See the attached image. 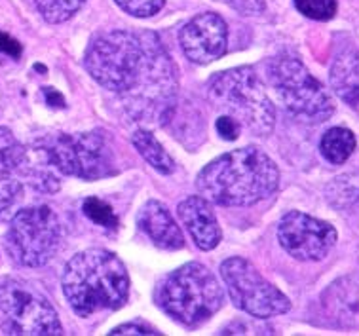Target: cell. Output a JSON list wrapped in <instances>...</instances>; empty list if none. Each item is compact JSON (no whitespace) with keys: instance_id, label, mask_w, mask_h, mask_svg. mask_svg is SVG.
Here are the masks:
<instances>
[{"instance_id":"obj_1","label":"cell","mask_w":359,"mask_h":336,"mask_svg":"<svg viewBox=\"0 0 359 336\" xmlns=\"http://www.w3.org/2000/svg\"><path fill=\"white\" fill-rule=\"evenodd\" d=\"M84 67L101 88L124 99L137 122L158 123L170 118L177 90L175 71L156 34H99L88 46Z\"/></svg>"},{"instance_id":"obj_2","label":"cell","mask_w":359,"mask_h":336,"mask_svg":"<svg viewBox=\"0 0 359 336\" xmlns=\"http://www.w3.org/2000/svg\"><path fill=\"white\" fill-rule=\"evenodd\" d=\"M200 194L222 207H249L274 194L280 171L257 147L230 150L209 162L196 179Z\"/></svg>"},{"instance_id":"obj_3","label":"cell","mask_w":359,"mask_h":336,"mask_svg":"<svg viewBox=\"0 0 359 336\" xmlns=\"http://www.w3.org/2000/svg\"><path fill=\"white\" fill-rule=\"evenodd\" d=\"M61 285L67 302L80 317L118 310L130 295L124 262L107 249H86L74 255L67 262Z\"/></svg>"},{"instance_id":"obj_4","label":"cell","mask_w":359,"mask_h":336,"mask_svg":"<svg viewBox=\"0 0 359 336\" xmlns=\"http://www.w3.org/2000/svg\"><path fill=\"white\" fill-rule=\"evenodd\" d=\"M156 302L184 327H198L221 310L224 293L209 268L200 262H187L160 281Z\"/></svg>"},{"instance_id":"obj_5","label":"cell","mask_w":359,"mask_h":336,"mask_svg":"<svg viewBox=\"0 0 359 336\" xmlns=\"http://www.w3.org/2000/svg\"><path fill=\"white\" fill-rule=\"evenodd\" d=\"M208 93L215 109L234 118L253 135L266 137L274 130V105L251 67L229 69L215 74L209 80Z\"/></svg>"},{"instance_id":"obj_6","label":"cell","mask_w":359,"mask_h":336,"mask_svg":"<svg viewBox=\"0 0 359 336\" xmlns=\"http://www.w3.org/2000/svg\"><path fill=\"white\" fill-rule=\"evenodd\" d=\"M268 78L283 107L308 122H325L333 116L334 103L318 78L299 58L281 53L268 65Z\"/></svg>"},{"instance_id":"obj_7","label":"cell","mask_w":359,"mask_h":336,"mask_svg":"<svg viewBox=\"0 0 359 336\" xmlns=\"http://www.w3.org/2000/svg\"><path fill=\"white\" fill-rule=\"evenodd\" d=\"M63 241L57 213L48 206L25 207L13 215L6 232V251L13 262L40 268L55 257Z\"/></svg>"},{"instance_id":"obj_8","label":"cell","mask_w":359,"mask_h":336,"mask_svg":"<svg viewBox=\"0 0 359 336\" xmlns=\"http://www.w3.org/2000/svg\"><path fill=\"white\" fill-rule=\"evenodd\" d=\"M0 330L12 336H59L63 327L52 302L21 279L0 281Z\"/></svg>"},{"instance_id":"obj_9","label":"cell","mask_w":359,"mask_h":336,"mask_svg":"<svg viewBox=\"0 0 359 336\" xmlns=\"http://www.w3.org/2000/svg\"><path fill=\"white\" fill-rule=\"evenodd\" d=\"M39 145L55 171L69 177L97 181L116 171L114 156L107 145V139L99 131L57 133L40 141Z\"/></svg>"},{"instance_id":"obj_10","label":"cell","mask_w":359,"mask_h":336,"mask_svg":"<svg viewBox=\"0 0 359 336\" xmlns=\"http://www.w3.org/2000/svg\"><path fill=\"white\" fill-rule=\"evenodd\" d=\"M221 278L236 308L249 316L268 319L291 310V300L242 257L224 260L221 264Z\"/></svg>"},{"instance_id":"obj_11","label":"cell","mask_w":359,"mask_h":336,"mask_svg":"<svg viewBox=\"0 0 359 336\" xmlns=\"http://www.w3.org/2000/svg\"><path fill=\"white\" fill-rule=\"evenodd\" d=\"M278 239L293 259L316 262L331 253L337 243V230L325 220L301 211H289L281 217Z\"/></svg>"},{"instance_id":"obj_12","label":"cell","mask_w":359,"mask_h":336,"mask_svg":"<svg viewBox=\"0 0 359 336\" xmlns=\"http://www.w3.org/2000/svg\"><path fill=\"white\" fill-rule=\"evenodd\" d=\"M179 42H181L184 55L192 63L208 65L222 58L226 52L229 27L217 13H200L181 29Z\"/></svg>"},{"instance_id":"obj_13","label":"cell","mask_w":359,"mask_h":336,"mask_svg":"<svg viewBox=\"0 0 359 336\" xmlns=\"http://www.w3.org/2000/svg\"><path fill=\"white\" fill-rule=\"evenodd\" d=\"M177 211L183 227L189 230L190 238L194 239V243L202 251H211L221 243L222 230L209 206V200L202 196H189L179 203Z\"/></svg>"},{"instance_id":"obj_14","label":"cell","mask_w":359,"mask_h":336,"mask_svg":"<svg viewBox=\"0 0 359 336\" xmlns=\"http://www.w3.org/2000/svg\"><path fill=\"white\" fill-rule=\"evenodd\" d=\"M137 224L141 232L151 239L152 243L165 251L183 249L184 236L181 228L168 211V207L156 200H149L137 215Z\"/></svg>"},{"instance_id":"obj_15","label":"cell","mask_w":359,"mask_h":336,"mask_svg":"<svg viewBox=\"0 0 359 336\" xmlns=\"http://www.w3.org/2000/svg\"><path fill=\"white\" fill-rule=\"evenodd\" d=\"M321 304L334 325L344 327V329H358L359 279L348 276L329 285V289L321 295Z\"/></svg>"},{"instance_id":"obj_16","label":"cell","mask_w":359,"mask_h":336,"mask_svg":"<svg viewBox=\"0 0 359 336\" xmlns=\"http://www.w3.org/2000/svg\"><path fill=\"white\" fill-rule=\"evenodd\" d=\"M331 88L342 103L359 114V53L342 52L331 67Z\"/></svg>"},{"instance_id":"obj_17","label":"cell","mask_w":359,"mask_h":336,"mask_svg":"<svg viewBox=\"0 0 359 336\" xmlns=\"http://www.w3.org/2000/svg\"><path fill=\"white\" fill-rule=\"evenodd\" d=\"M327 200L339 209L340 213L358 215L359 213V163L353 171L334 177L327 184Z\"/></svg>"},{"instance_id":"obj_18","label":"cell","mask_w":359,"mask_h":336,"mask_svg":"<svg viewBox=\"0 0 359 336\" xmlns=\"http://www.w3.org/2000/svg\"><path fill=\"white\" fill-rule=\"evenodd\" d=\"M358 147L355 135L346 128H331L321 137L320 150L321 156L333 166H342L352 158L353 150Z\"/></svg>"},{"instance_id":"obj_19","label":"cell","mask_w":359,"mask_h":336,"mask_svg":"<svg viewBox=\"0 0 359 336\" xmlns=\"http://www.w3.org/2000/svg\"><path fill=\"white\" fill-rule=\"evenodd\" d=\"M131 142L137 149V152L144 158V162H149L158 173L171 175L175 171V162L168 154V150L163 149L156 137L151 131L139 130L131 135Z\"/></svg>"},{"instance_id":"obj_20","label":"cell","mask_w":359,"mask_h":336,"mask_svg":"<svg viewBox=\"0 0 359 336\" xmlns=\"http://www.w3.org/2000/svg\"><path fill=\"white\" fill-rule=\"evenodd\" d=\"M23 187L18 175L8 169H0V220L8 219L21 201Z\"/></svg>"},{"instance_id":"obj_21","label":"cell","mask_w":359,"mask_h":336,"mask_svg":"<svg viewBox=\"0 0 359 336\" xmlns=\"http://www.w3.org/2000/svg\"><path fill=\"white\" fill-rule=\"evenodd\" d=\"M27 147H23L10 130L0 128V169H8L18 175V169L25 160Z\"/></svg>"},{"instance_id":"obj_22","label":"cell","mask_w":359,"mask_h":336,"mask_svg":"<svg viewBox=\"0 0 359 336\" xmlns=\"http://www.w3.org/2000/svg\"><path fill=\"white\" fill-rule=\"evenodd\" d=\"M40 15L48 23H63L71 20L80 8L84 6L86 0H34Z\"/></svg>"},{"instance_id":"obj_23","label":"cell","mask_w":359,"mask_h":336,"mask_svg":"<svg viewBox=\"0 0 359 336\" xmlns=\"http://www.w3.org/2000/svg\"><path fill=\"white\" fill-rule=\"evenodd\" d=\"M84 215L99 227L111 228V230L118 228V217L112 211V207L99 198H88L84 201Z\"/></svg>"},{"instance_id":"obj_24","label":"cell","mask_w":359,"mask_h":336,"mask_svg":"<svg viewBox=\"0 0 359 336\" xmlns=\"http://www.w3.org/2000/svg\"><path fill=\"white\" fill-rule=\"evenodd\" d=\"M297 10L308 20L329 21L337 13V0H294Z\"/></svg>"},{"instance_id":"obj_25","label":"cell","mask_w":359,"mask_h":336,"mask_svg":"<svg viewBox=\"0 0 359 336\" xmlns=\"http://www.w3.org/2000/svg\"><path fill=\"white\" fill-rule=\"evenodd\" d=\"M114 2L118 8H122L133 18H152L165 4V0H114Z\"/></svg>"},{"instance_id":"obj_26","label":"cell","mask_w":359,"mask_h":336,"mask_svg":"<svg viewBox=\"0 0 359 336\" xmlns=\"http://www.w3.org/2000/svg\"><path fill=\"white\" fill-rule=\"evenodd\" d=\"M219 2H224L229 4L232 10H236L242 15H257L264 10V0H219Z\"/></svg>"},{"instance_id":"obj_27","label":"cell","mask_w":359,"mask_h":336,"mask_svg":"<svg viewBox=\"0 0 359 336\" xmlns=\"http://www.w3.org/2000/svg\"><path fill=\"white\" fill-rule=\"evenodd\" d=\"M240 130H242V126L236 122L234 118L226 116V114H222L217 120V131H219V135L222 139H226V141H236L238 135H240Z\"/></svg>"},{"instance_id":"obj_28","label":"cell","mask_w":359,"mask_h":336,"mask_svg":"<svg viewBox=\"0 0 359 336\" xmlns=\"http://www.w3.org/2000/svg\"><path fill=\"white\" fill-rule=\"evenodd\" d=\"M111 335H160V332L152 327H147V325L124 323L118 325L116 329H112Z\"/></svg>"},{"instance_id":"obj_29","label":"cell","mask_w":359,"mask_h":336,"mask_svg":"<svg viewBox=\"0 0 359 336\" xmlns=\"http://www.w3.org/2000/svg\"><path fill=\"white\" fill-rule=\"evenodd\" d=\"M0 53L18 59L21 55V44L12 36H8L6 33H0Z\"/></svg>"},{"instance_id":"obj_30","label":"cell","mask_w":359,"mask_h":336,"mask_svg":"<svg viewBox=\"0 0 359 336\" xmlns=\"http://www.w3.org/2000/svg\"><path fill=\"white\" fill-rule=\"evenodd\" d=\"M358 253H359V249H358Z\"/></svg>"}]
</instances>
